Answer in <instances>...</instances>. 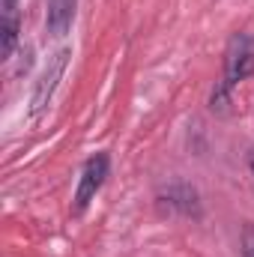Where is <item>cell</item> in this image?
<instances>
[{
  "instance_id": "cell-1",
  "label": "cell",
  "mask_w": 254,
  "mask_h": 257,
  "mask_svg": "<svg viewBox=\"0 0 254 257\" xmlns=\"http://www.w3.org/2000/svg\"><path fill=\"white\" fill-rule=\"evenodd\" d=\"M248 75H254V39L248 33H236L227 42V51H224V78H221V84L233 90Z\"/></svg>"
},
{
  "instance_id": "cell-2",
  "label": "cell",
  "mask_w": 254,
  "mask_h": 257,
  "mask_svg": "<svg viewBox=\"0 0 254 257\" xmlns=\"http://www.w3.org/2000/svg\"><path fill=\"white\" fill-rule=\"evenodd\" d=\"M69 57H72V51H69V48H60V51H54V54L48 57V63H45L42 75H39V81H36L33 99H30V114H33V117H39V114L48 108V102L54 99V90H57V84L63 81L66 66H69Z\"/></svg>"
},
{
  "instance_id": "cell-3",
  "label": "cell",
  "mask_w": 254,
  "mask_h": 257,
  "mask_svg": "<svg viewBox=\"0 0 254 257\" xmlns=\"http://www.w3.org/2000/svg\"><path fill=\"white\" fill-rule=\"evenodd\" d=\"M108 168H111V162H108L105 153H96L93 159H87V165H84V171H81V180H78V192H75V206H72L75 215H81V212L90 206V200L99 194V189L105 186Z\"/></svg>"
},
{
  "instance_id": "cell-4",
  "label": "cell",
  "mask_w": 254,
  "mask_h": 257,
  "mask_svg": "<svg viewBox=\"0 0 254 257\" xmlns=\"http://www.w3.org/2000/svg\"><path fill=\"white\" fill-rule=\"evenodd\" d=\"M162 203L168 206V212H180V215H200V200L197 192L186 183H174L162 192Z\"/></svg>"
},
{
  "instance_id": "cell-5",
  "label": "cell",
  "mask_w": 254,
  "mask_h": 257,
  "mask_svg": "<svg viewBox=\"0 0 254 257\" xmlns=\"http://www.w3.org/2000/svg\"><path fill=\"white\" fill-rule=\"evenodd\" d=\"M75 21V0H48L45 27L51 36H66Z\"/></svg>"
},
{
  "instance_id": "cell-6",
  "label": "cell",
  "mask_w": 254,
  "mask_h": 257,
  "mask_svg": "<svg viewBox=\"0 0 254 257\" xmlns=\"http://www.w3.org/2000/svg\"><path fill=\"white\" fill-rule=\"evenodd\" d=\"M18 45V18H15V6L3 3V18H0V57L9 60L12 51Z\"/></svg>"
},
{
  "instance_id": "cell-7",
  "label": "cell",
  "mask_w": 254,
  "mask_h": 257,
  "mask_svg": "<svg viewBox=\"0 0 254 257\" xmlns=\"http://www.w3.org/2000/svg\"><path fill=\"white\" fill-rule=\"evenodd\" d=\"M209 108H212L215 114H227V111H230V87H224V84L218 81L215 90H212V96H209Z\"/></svg>"
},
{
  "instance_id": "cell-8",
  "label": "cell",
  "mask_w": 254,
  "mask_h": 257,
  "mask_svg": "<svg viewBox=\"0 0 254 257\" xmlns=\"http://www.w3.org/2000/svg\"><path fill=\"white\" fill-rule=\"evenodd\" d=\"M242 257H254V224H245L242 230Z\"/></svg>"
},
{
  "instance_id": "cell-9",
  "label": "cell",
  "mask_w": 254,
  "mask_h": 257,
  "mask_svg": "<svg viewBox=\"0 0 254 257\" xmlns=\"http://www.w3.org/2000/svg\"><path fill=\"white\" fill-rule=\"evenodd\" d=\"M248 171H251V177H254V147L248 150Z\"/></svg>"
},
{
  "instance_id": "cell-10",
  "label": "cell",
  "mask_w": 254,
  "mask_h": 257,
  "mask_svg": "<svg viewBox=\"0 0 254 257\" xmlns=\"http://www.w3.org/2000/svg\"><path fill=\"white\" fill-rule=\"evenodd\" d=\"M3 3H9V6H15V0H3Z\"/></svg>"
}]
</instances>
